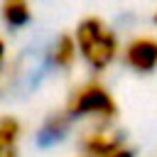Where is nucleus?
<instances>
[{
  "label": "nucleus",
  "instance_id": "obj_1",
  "mask_svg": "<svg viewBox=\"0 0 157 157\" xmlns=\"http://www.w3.org/2000/svg\"><path fill=\"white\" fill-rule=\"evenodd\" d=\"M76 52L86 59V64L96 71H103L118 56V37L101 17H83L76 25Z\"/></svg>",
  "mask_w": 157,
  "mask_h": 157
},
{
  "label": "nucleus",
  "instance_id": "obj_2",
  "mask_svg": "<svg viewBox=\"0 0 157 157\" xmlns=\"http://www.w3.org/2000/svg\"><path fill=\"white\" fill-rule=\"evenodd\" d=\"M49 66H52L49 49L27 47L7 66L2 86H0V93H12V96H27V93H32L39 86V81H42V76L47 74Z\"/></svg>",
  "mask_w": 157,
  "mask_h": 157
},
{
  "label": "nucleus",
  "instance_id": "obj_3",
  "mask_svg": "<svg viewBox=\"0 0 157 157\" xmlns=\"http://www.w3.org/2000/svg\"><path fill=\"white\" fill-rule=\"evenodd\" d=\"M69 118H101V120H110L118 115V103L113 98V93L101 83V81H86L83 86H78L64 110Z\"/></svg>",
  "mask_w": 157,
  "mask_h": 157
},
{
  "label": "nucleus",
  "instance_id": "obj_4",
  "mask_svg": "<svg viewBox=\"0 0 157 157\" xmlns=\"http://www.w3.org/2000/svg\"><path fill=\"white\" fill-rule=\"evenodd\" d=\"M125 64L137 74H150L157 69V39L150 34H140L130 39V44L123 52Z\"/></svg>",
  "mask_w": 157,
  "mask_h": 157
},
{
  "label": "nucleus",
  "instance_id": "obj_5",
  "mask_svg": "<svg viewBox=\"0 0 157 157\" xmlns=\"http://www.w3.org/2000/svg\"><path fill=\"white\" fill-rule=\"evenodd\" d=\"M81 147H83L86 157H108V155H113L115 150L123 147V137H120L118 130L96 128V130H91V132L83 135Z\"/></svg>",
  "mask_w": 157,
  "mask_h": 157
},
{
  "label": "nucleus",
  "instance_id": "obj_6",
  "mask_svg": "<svg viewBox=\"0 0 157 157\" xmlns=\"http://www.w3.org/2000/svg\"><path fill=\"white\" fill-rule=\"evenodd\" d=\"M69 128H71V118H69L66 113H54V115H49V118L42 123V128L37 130V145H39V147H52V145L61 142V140L66 137Z\"/></svg>",
  "mask_w": 157,
  "mask_h": 157
},
{
  "label": "nucleus",
  "instance_id": "obj_7",
  "mask_svg": "<svg viewBox=\"0 0 157 157\" xmlns=\"http://www.w3.org/2000/svg\"><path fill=\"white\" fill-rule=\"evenodd\" d=\"M74 59H76V42H74V37L61 34L49 49V61H52V66L69 69L74 64Z\"/></svg>",
  "mask_w": 157,
  "mask_h": 157
},
{
  "label": "nucleus",
  "instance_id": "obj_8",
  "mask_svg": "<svg viewBox=\"0 0 157 157\" xmlns=\"http://www.w3.org/2000/svg\"><path fill=\"white\" fill-rule=\"evenodd\" d=\"M2 20L10 25V27H25L29 20H32V10L25 0H10L2 5Z\"/></svg>",
  "mask_w": 157,
  "mask_h": 157
},
{
  "label": "nucleus",
  "instance_id": "obj_9",
  "mask_svg": "<svg viewBox=\"0 0 157 157\" xmlns=\"http://www.w3.org/2000/svg\"><path fill=\"white\" fill-rule=\"evenodd\" d=\"M20 123L12 118V115H5L0 118V147H7V150H17V140H20Z\"/></svg>",
  "mask_w": 157,
  "mask_h": 157
},
{
  "label": "nucleus",
  "instance_id": "obj_10",
  "mask_svg": "<svg viewBox=\"0 0 157 157\" xmlns=\"http://www.w3.org/2000/svg\"><path fill=\"white\" fill-rule=\"evenodd\" d=\"M108 157H135V150H130V147H120V150H115V152L108 155Z\"/></svg>",
  "mask_w": 157,
  "mask_h": 157
},
{
  "label": "nucleus",
  "instance_id": "obj_11",
  "mask_svg": "<svg viewBox=\"0 0 157 157\" xmlns=\"http://www.w3.org/2000/svg\"><path fill=\"white\" fill-rule=\"evenodd\" d=\"M0 157H17V150H7V147H0Z\"/></svg>",
  "mask_w": 157,
  "mask_h": 157
},
{
  "label": "nucleus",
  "instance_id": "obj_12",
  "mask_svg": "<svg viewBox=\"0 0 157 157\" xmlns=\"http://www.w3.org/2000/svg\"><path fill=\"white\" fill-rule=\"evenodd\" d=\"M2 64H5V39L0 37V69H2Z\"/></svg>",
  "mask_w": 157,
  "mask_h": 157
},
{
  "label": "nucleus",
  "instance_id": "obj_13",
  "mask_svg": "<svg viewBox=\"0 0 157 157\" xmlns=\"http://www.w3.org/2000/svg\"><path fill=\"white\" fill-rule=\"evenodd\" d=\"M155 22H157V12H155Z\"/></svg>",
  "mask_w": 157,
  "mask_h": 157
}]
</instances>
